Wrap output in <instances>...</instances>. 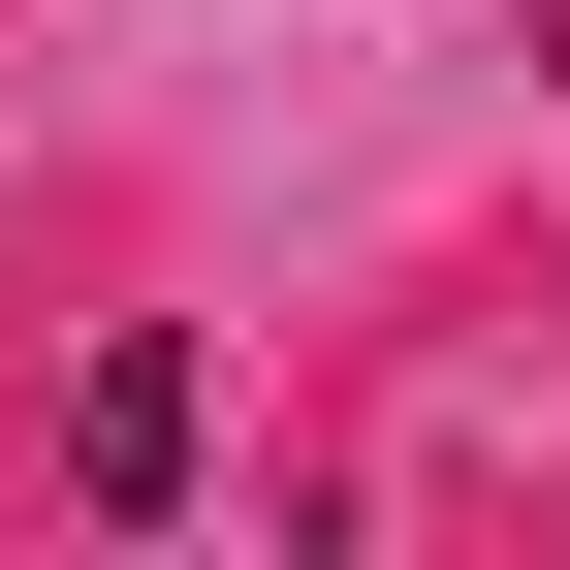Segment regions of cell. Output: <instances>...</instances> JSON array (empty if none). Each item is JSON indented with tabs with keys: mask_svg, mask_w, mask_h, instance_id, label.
<instances>
[{
	"mask_svg": "<svg viewBox=\"0 0 570 570\" xmlns=\"http://www.w3.org/2000/svg\"><path fill=\"white\" fill-rule=\"evenodd\" d=\"M63 508H190V348H159V317L63 381Z\"/></svg>",
	"mask_w": 570,
	"mask_h": 570,
	"instance_id": "6da1fadb",
	"label": "cell"
}]
</instances>
